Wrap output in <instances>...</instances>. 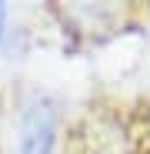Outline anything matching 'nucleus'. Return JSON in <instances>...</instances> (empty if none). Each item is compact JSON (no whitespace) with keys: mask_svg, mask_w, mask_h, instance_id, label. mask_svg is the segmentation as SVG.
<instances>
[{"mask_svg":"<svg viewBox=\"0 0 150 154\" xmlns=\"http://www.w3.org/2000/svg\"><path fill=\"white\" fill-rule=\"evenodd\" d=\"M57 151V114L47 100H37L23 111L17 154H54Z\"/></svg>","mask_w":150,"mask_h":154,"instance_id":"obj_1","label":"nucleus"},{"mask_svg":"<svg viewBox=\"0 0 150 154\" xmlns=\"http://www.w3.org/2000/svg\"><path fill=\"white\" fill-rule=\"evenodd\" d=\"M4 34H7V4H0V44H4Z\"/></svg>","mask_w":150,"mask_h":154,"instance_id":"obj_2","label":"nucleus"}]
</instances>
